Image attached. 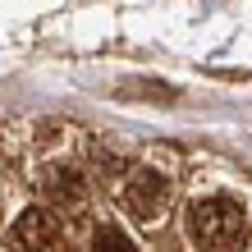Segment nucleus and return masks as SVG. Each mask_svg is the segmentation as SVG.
Returning <instances> with one entry per match:
<instances>
[{
    "label": "nucleus",
    "mask_w": 252,
    "mask_h": 252,
    "mask_svg": "<svg viewBox=\"0 0 252 252\" xmlns=\"http://www.w3.org/2000/svg\"><path fill=\"white\" fill-rule=\"evenodd\" d=\"M46 197L64 202V206H78V202H83V174L69 170V165H55V170L46 174Z\"/></svg>",
    "instance_id": "nucleus-4"
},
{
    "label": "nucleus",
    "mask_w": 252,
    "mask_h": 252,
    "mask_svg": "<svg viewBox=\"0 0 252 252\" xmlns=\"http://www.w3.org/2000/svg\"><path fill=\"white\" fill-rule=\"evenodd\" d=\"M165 197H170V184H165V174H156V170H133L124 188H120V206L133 216V220H156L160 211H165Z\"/></svg>",
    "instance_id": "nucleus-2"
},
{
    "label": "nucleus",
    "mask_w": 252,
    "mask_h": 252,
    "mask_svg": "<svg viewBox=\"0 0 252 252\" xmlns=\"http://www.w3.org/2000/svg\"><path fill=\"white\" fill-rule=\"evenodd\" d=\"M92 252H138V243L128 239V234H120V229H96L92 234Z\"/></svg>",
    "instance_id": "nucleus-5"
},
{
    "label": "nucleus",
    "mask_w": 252,
    "mask_h": 252,
    "mask_svg": "<svg viewBox=\"0 0 252 252\" xmlns=\"http://www.w3.org/2000/svg\"><path fill=\"white\" fill-rule=\"evenodd\" d=\"M14 248L19 252H55L64 239V225H60V216L46 211V206H32V211H23L19 216V225H14Z\"/></svg>",
    "instance_id": "nucleus-3"
},
{
    "label": "nucleus",
    "mask_w": 252,
    "mask_h": 252,
    "mask_svg": "<svg viewBox=\"0 0 252 252\" xmlns=\"http://www.w3.org/2000/svg\"><path fill=\"white\" fill-rule=\"evenodd\" d=\"M188 239L202 252H243L248 216L234 197H202L188 206Z\"/></svg>",
    "instance_id": "nucleus-1"
}]
</instances>
